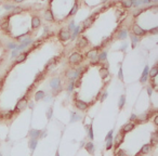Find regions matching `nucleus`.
I'll return each instance as SVG.
<instances>
[{
	"label": "nucleus",
	"mask_w": 158,
	"mask_h": 156,
	"mask_svg": "<svg viewBox=\"0 0 158 156\" xmlns=\"http://www.w3.org/2000/svg\"><path fill=\"white\" fill-rule=\"evenodd\" d=\"M133 3V0H123V5L125 8H130Z\"/></svg>",
	"instance_id": "cd10ccee"
},
{
	"label": "nucleus",
	"mask_w": 158,
	"mask_h": 156,
	"mask_svg": "<svg viewBox=\"0 0 158 156\" xmlns=\"http://www.w3.org/2000/svg\"><path fill=\"white\" fill-rule=\"evenodd\" d=\"M37 144H38V139H31L28 141L29 149H31L32 151H34V150L37 148Z\"/></svg>",
	"instance_id": "ddd939ff"
},
{
	"label": "nucleus",
	"mask_w": 158,
	"mask_h": 156,
	"mask_svg": "<svg viewBox=\"0 0 158 156\" xmlns=\"http://www.w3.org/2000/svg\"><path fill=\"white\" fill-rule=\"evenodd\" d=\"M43 73H41V72H40V73H38L37 75H36V78H35V80H36V81H38V80H41V79H42V78H43Z\"/></svg>",
	"instance_id": "72a5a7b5"
},
{
	"label": "nucleus",
	"mask_w": 158,
	"mask_h": 156,
	"mask_svg": "<svg viewBox=\"0 0 158 156\" xmlns=\"http://www.w3.org/2000/svg\"><path fill=\"white\" fill-rule=\"evenodd\" d=\"M157 75H158V68H157V66H154L150 71V76H151V78H155Z\"/></svg>",
	"instance_id": "b1692460"
},
{
	"label": "nucleus",
	"mask_w": 158,
	"mask_h": 156,
	"mask_svg": "<svg viewBox=\"0 0 158 156\" xmlns=\"http://www.w3.org/2000/svg\"><path fill=\"white\" fill-rule=\"evenodd\" d=\"M151 1L152 0H143L142 3H151Z\"/></svg>",
	"instance_id": "5fc2aeb1"
},
{
	"label": "nucleus",
	"mask_w": 158,
	"mask_h": 156,
	"mask_svg": "<svg viewBox=\"0 0 158 156\" xmlns=\"http://www.w3.org/2000/svg\"><path fill=\"white\" fill-rule=\"evenodd\" d=\"M152 92H153V89H152V87H148V88H147V93H148V95H152Z\"/></svg>",
	"instance_id": "8fccbe9b"
},
{
	"label": "nucleus",
	"mask_w": 158,
	"mask_h": 156,
	"mask_svg": "<svg viewBox=\"0 0 158 156\" xmlns=\"http://www.w3.org/2000/svg\"><path fill=\"white\" fill-rule=\"evenodd\" d=\"M9 16H5V19L3 20V22L1 23V25H0V28L2 29V31H5L8 32L9 31V20H8Z\"/></svg>",
	"instance_id": "f8f14e48"
},
{
	"label": "nucleus",
	"mask_w": 158,
	"mask_h": 156,
	"mask_svg": "<svg viewBox=\"0 0 158 156\" xmlns=\"http://www.w3.org/2000/svg\"><path fill=\"white\" fill-rule=\"evenodd\" d=\"M44 95H46V93H44L43 91H37V93H36V95H35V100L36 101H39V100H41V99H43L44 98Z\"/></svg>",
	"instance_id": "5701e85b"
},
{
	"label": "nucleus",
	"mask_w": 158,
	"mask_h": 156,
	"mask_svg": "<svg viewBox=\"0 0 158 156\" xmlns=\"http://www.w3.org/2000/svg\"><path fill=\"white\" fill-rule=\"evenodd\" d=\"M77 10H78V4L75 3V4H74V7H73V9H71V11L69 12V15H74V14L77 12Z\"/></svg>",
	"instance_id": "2f4dec72"
},
{
	"label": "nucleus",
	"mask_w": 158,
	"mask_h": 156,
	"mask_svg": "<svg viewBox=\"0 0 158 156\" xmlns=\"http://www.w3.org/2000/svg\"><path fill=\"white\" fill-rule=\"evenodd\" d=\"M27 55H28V52L22 53V54H21V55H19V58L16 59V63H21V62H23L24 60H25L26 58H27Z\"/></svg>",
	"instance_id": "a878e982"
},
{
	"label": "nucleus",
	"mask_w": 158,
	"mask_h": 156,
	"mask_svg": "<svg viewBox=\"0 0 158 156\" xmlns=\"http://www.w3.org/2000/svg\"><path fill=\"white\" fill-rule=\"evenodd\" d=\"M106 56H107V53L106 52H103L101 55H97V59L101 60V61H104V60L106 59Z\"/></svg>",
	"instance_id": "e433bc0d"
},
{
	"label": "nucleus",
	"mask_w": 158,
	"mask_h": 156,
	"mask_svg": "<svg viewBox=\"0 0 158 156\" xmlns=\"http://www.w3.org/2000/svg\"><path fill=\"white\" fill-rule=\"evenodd\" d=\"M32 39H26V40H24L22 44H20V46H17V47H16V51H17V50H22V49H24V48L27 47L28 44H29V43H32Z\"/></svg>",
	"instance_id": "4468645a"
},
{
	"label": "nucleus",
	"mask_w": 158,
	"mask_h": 156,
	"mask_svg": "<svg viewBox=\"0 0 158 156\" xmlns=\"http://www.w3.org/2000/svg\"><path fill=\"white\" fill-rule=\"evenodd\" d=\"M97 48H94V49H92L91 51H89V52L87 53V55H88V58H90L92 60H94V59H97Z\"/></svg>",
	"instance_id": "1a4fd4ad"
},
{
	"label": "nucleus",
	"mask_w": 158,
	"mask_h": 156,
	"mask_svg": "<svg viewBox=\"0 0 158 156\" xmlns=\"http://www.w3.org/2000/svg\"><path fill=\"white\" fill-rule=\"evenodd\" d=\"M75 104H76V107H77V109H79L80 111H85V110L88 109V104L86 103V102L81 101V100H77V101L75 102Z\"/></svg>",
	"instance_id": "423d86ee"
},
{
	"label": "nucleus",
	"mask_w": 158,
	"mask_h": 156,
	"mask_svg": "<svg viewBox=\"0 0 158 156\" xmlns=\"http://www.w3.org/2000/svg\"><path fill=\"white\" fill-rule=\"evenodd\" d=\"M88 136H89V139L90 140H93V129H92V124L90 125V127H88Z\"/></svg>",
	"instance_id": "c85d7f7f"
},
{
	"label": "nucleus",
	"mask_w": 158,
	"mask_h": 156,
	"mask_svg": "<svg viewBox=\"0 0 158 156\" xmlns=\"http://www.w3.org/2000/svg\"><path fill=\"white\" fill-rule=\"evenodd\" d=\"M85 149L87 150V152L89 153V154L93 155V153H94V145H93V143H91V142H88V143H86V145H85Z\"/></svg>",
	"instance_id": "9b49d317"
},
{
	"label": "nucleus",
	"mask_w": 158,
	"mask_h": 156,
	"mask_svg": "<svg viewBox=\"0 0 158 156\" xmlns=\"http://www.w3.org/2000/svg\"><path fill=\"white\" fill-rule=\"evenodd\" d=\"M100 75H101V77L103 78V79H105V78L108 76V71H107V68H104L102 67L100 70Z\"/></svg>",
	"instance_id": "393cba45"
},
{
	"label": "nucleus",
	"mask_w": 158,
	"mask_h": 156,
	"mask_svg": "<svg viewBox=\"0 0 158 156\" xmlns=\"http://www.w3.org/2000/svg\"><path fill=\"white\" fill-rule=\"evenodd\" d=\"M68 29H69V31H74V29H75V26H74V22H73V21H71V23L69 24V26H68Z\"/></svg>",
	"instance_id": "37998d69"
},
{
	"label": "nucleus",
	"mask_w": 158,
	"mask_h": 156,
	"mask_svg": "<svg viewBox=\"0 0 158 156\" xmlns=\"http://www.w3.org/2000/svg\"><path fill=\"white\" fill-rule=\"evenodd\" d=\"M44 19L47 21H53V14H52L51 10H47L44 12Z\"/></svg>",
	"instance_id": "4be33fe9"
},
{
	"label": "nucleus",
	"mask_w": 158,
	"mask_h": 156,
	"mask_svg": "<svg viewBox=\"0 0 158 156\" xmlns=\"http://www.w3.org/2000/svg\"><path fill=\"white\" fill-rule=\"evenodd\" d=\"M118 77H119V79L120 80H123L124 79V76H123V68H119V72H118Z\"/></svg>",
	"instance_id": "4c0bfd02"
},
{
	"label": "nucleus",
	"mask_w": 158,
	"mask_h": 156,
	"mask_svg": "<svg viewBox=\"0 0 158 156\" xmlns=\"http://www.w3.org/2000/svg\"><path fill=\"white\" fill-rule=\"evenodd\" d=\"M113 141V130H111L105 137V142H112Z\"/></svg>",
	"instance_id": "c756f323"
},
{
	"label": "nucleus",
	"mask_w": 158,
	"mask_h": 156,
	"mask_svg": "<svg viewBox=\"0 0 158 156\" xmlns=\"http://www.w3.org/2000/svg\"><path fill=\"white\" fill-rule=\"evenodd\" d=\"M4 8L7 9V10H10V9H13L14 7H13V5H8V4H5V5H4Z\"/></svg>",
	"instance_id": "864d4df0"
},
{
	"label": "nucleus",
	"mask_w": 158,
	"mask_h": 156,
	"mask_svg": "<svg viewBox=\"0 0 158 156\" xmlns=\"http://www.w3.org/2000/svg\"><path fill=\"white\" fill-rule=\"evenodd\" d=\"M147 76H148V66H145L144 72H143V75L141 77V82L142 83H144L147 80Z\"/></svg>",
	"instance_id": "6ab92c4d"
},
{
	"label": "nucleus",
	"mask_w": 158,
	"mask_h": 156,
	"mask_svg": "<svg viewBox=\"0 0 158 156\" xmlns=\"http://www.w3.org/2000/svg\"><path fill=\"white\" fill-rule=\"evenodd\" d=\"M135 125L133 124V122H128L125 126L121 127V133H127V132H130V131H132L133 129H134Z\"/></svg>",
	"instance_id": "f03ea898"
},
{
	"label": "nucleus",
	"mask_w": 158,
	"mask_h": 156,
	"mask_svg": "<svg viewBox=\"0 0 158 156\" xmlns=\"http://www.w3.org/2000/svg\"><path fill=\"white\" fill-rule=\"evenodd\" d=\"M131 40H132V47L135 46V42L138 41V38L135 37V36H131Z\"/></svg>",
	"instance_id": "58836bf2"
},
{
	"label": "nucleus",
	"mask_w": 158,
	"mask_h": 156,
	"mask_svg": "<svg viewBox=\"0 0 158 156\" xmlns=\"http://www.w3.org/2000/svg\"><path fill=\"white\" fill-rule=\"evenodd\" d=\"M59 36H60V39H61L62 41H66L67 39H69V37H70L69 32L66 31V29H61V31H60Z\"/></svg>",
	"instance_id": "7ed1b4c3"
},
{
	"label": "nucleus",
	"mask_w": 158,
	"mask_h": 156,
	"mask_svg": "<svg viewBox=\"0 0 158 156\" xmlns=\"http://www.w3.org/2000/svg\"><path fill=\"white\" fill-rule=\"evenodd\" d=\"M52 112H53V109H52V107H49V110H48V113H47V118H48V119H51Z\"/></svg>",
	"instance_id": "f704fd0d"
},
{
	"label": "nucleus",
	"mask_w": 158,
	"mask_h": 156,
	"mask_svg": "<svg viewBox=\"0 0 158 156\" xmlns=\"http://www.w3.org/2000/svg\"><path fill=\"white\" fill-rule=\"evenodd\" d=\"M87 44H88V40H87V39H86L85 37H80L79 40H78V43H77V47L80 48V49H82V48H85Z\"/></svg>",
	"instance_id": "9d476101"
},
{
	"label": "nucleus",
	"mask_w": 158,
	"mask_h": 156,
	"mask_svg": "<svg viewBox=\"0 0 158 156\" xmlns=\"http://www.w3.org/2000/svg\"><path fill=\"white\" fill-rule=\"evenodd\" d=\"M40 133H41V130H38V129H32L29 131V137L32 139H38L40 137Z\"/></svg>",
	"instance_id": "6e6552de"
},
{
	"label": "nucleus",
	"mask_w": 158,
	"mask_h": 156,
	"mask_svg": "<svg viewBox=\"0 0 158 156\" xmlns=\"http://www.w3.org/2000/svg\"><path fill=\"white\" fill-rule=\"evenodd\" d=\"M50 87L54 90L59 89L60 87H61V80H60V78H53V79H51V81H50Z\"/></svg>",
	"instance_id": "20e7f679"
},
{
	"label": "nucleus",
	"mask_w": 158,
	"mask_h": 156,
	"mask_svg": "<svg viewBox=\"0 0 158 156\" xmlns=\"http://www.w3.org/2000/svg\"><path fill=\"white\" fill-rule=\"evenodd\" d=\"M79 31H81V28L80 27H77L76 29H75V32H74V34H73V36H71V40H73V39H75L76 38V36L78 35V33H79Z\"/></svg>",
	"instance_id": "c9c22d12"
},
{
	"label": "nucleus",
	"mask_w": 158,
	"mask_h": 156,
	"mask_svg": "<svg viewBox=\"0 0 158 156\" xmlns=\"http://www.w3.org/2000/svg\"><path fill=\"white\" fill-rule=\"evenodd\" d=\"M8 47H9V48H12V49H14V48H16V44H14V43H9Z\"/></svg>",
	"instance_id": "3c124183"
},
{
	"label": "nucleus",
	"mask_w": 158,
	"mask_h": 156,
	"mask_svg": "<svg viewBox=\"0 0 158 156\" xmlns=\"http://www.w3.org/2000/svg\"><path fill=\"white\" fill-rule=\"evenodd\" d=\"M66 77L67 78H69V79H75V78H77V73H76V71H74V70H69L66 73Z\"/></svg>",
	"instance_id": "aec40b11"
},
{
	"label": "nucleus",
	"mask_w": 158,
	"mask_h": 156,
	"mask_svg": "<svg viewBox=\"0 0 158 156\" xmlns=\"http://www.w3.org/2000/svg\"><path fill=\"white\" fill-rule=\"evenodd\" d=\"M55 156H60V153H59V151H56V153H55Z\"/></svg>",
	"instance_id": "13d9d810"
},
{
	"label": "nucleus",
	"mask_w": 158,
	"mask_h": 156,
	"mask_svg": "<svg viewBox=\"0 0 158 156\" xmlns=\"http://www.w3.org/2000/svg\"><path fill=\"white\" fill-rule=\"evenodd\" d=\"M0 156H2V153H0Z\"/></svg>",
	"instance_id": "052dcab7"
},
{
	"label": "nucleus",
	"mask_w": 158,
	"mask_h": 156,
	"mask_svg": "<svg viewBox=\"0 0 158 156\" xmlns=\"http://www.w3.org/2000/svg\"><path fill=\"white\" fill-rule=\"evenodd\" d=\"M157 132H154V133H152V143L153 144H155V143L157 142Z\"/></svg>",
	"instance_id": "473e14b6"
},
{
	"label": "nucleus",
	"mask_w": 158,
	"mask_h": 156,
	"mask_svg": "<svg viewBox=\"0 0 158 156\" xmlns=\"http://www.w3.org/2000/svg\"><path fill=\"white\" fill-rule=\"evenodd\" d=\"M154 122H155V124H158V116H155V119H154Z\"/></svg>",
	"instance_id": "4d7b16f0"
},
{
	"label": "nucleus",
	"mask_w": 158,
	"mask_h": 156,
	"mask_svg": "<svg viewBox=\"0 0 158 156\" xmlns=\"http://www.w3.org/2000/svg\"><path fill=\"white\" fill-rule=\"evenodd\" d=\"M157 32H158V27H155L153 29H150V33H151V34H153V35H156Z\"/></svg>",
	"instance_id": "a19ab883"
},
{
	"label": "nucleus",
	"mask_w": 158,
	"mask_h": 156,
	"mask_svg": "<svg viewBox=\"0 0 158 156\" xmlns=\"http://www.w3.org/2000/svg\"><path fill=\"white\" fill-rule=\"evenodd\" d=\"M125 103H126V95L123 94V95L120 97V99H119V102H118V107H119V110H123Z\"/></svg>",
	"instance_id": "412c9836"
},
{
	"label": "nucleus",
	"mask_w": 158,
	"mask_h": 156,
	"mask_svg": "<svg viewBox=\"0 0 158 156\" xmlns=\"http://www.w3.org/2000/svg\"><path fill=\"white\" fill-rule=\"evenodd\" d=\"M126 37H127V31H126V29L120 31V32H119V34H118V36H117L118 39H125Z\"/></svg>",
	"instance_id": "bb28decb"
},
{
	"label": "nucleus",
	"mask_w": 158,
	"mask_h": 156,
	"mask_svg": "<svg viewBox=\"0 0 158 156\" xmlns=\"http://www.w3.org/2000/svg\"><path fill=\"white\" fill-rule=\"evenodd\" d=\"M112 146H113V142H107V144H106V150H111V149H112Z\"/></svg>",
	"instance_id": "c03bdc74"
},
{
	"label": "nucleus",
	"mask_w": 158,
	"mask_h": 156,
	"mask_svg": "<svg viewBox=\"0 0 158 156\" xmlns=\"http://www.w3.org/2000/svg\"><path fill=\"white\" fill-rule=\"evenodd\" d=\"M151 148H152L151 144H144L141 148V151H140V153H141V154H147V153H150Z\"/></svg>",
	"instance_id": "a211bd4d"
},
{
	"label": "nucleus",
	"mask_w": 158,
	"mask_h": 156,
	"mask_svg": "<svg viewBox=\"0 0 158 156\" xmlns=\"http://www.w3.org/2000/svg\"><path fill=\"white\" fill-rule=\"evenodd\" d=\"M13 111H10V112H7V114H5V115H4V117H5V118H11V117H12V115H13Z\"/></svg>",
	"instance_id": "ea45409f"
},
{
	"label": "nucleus",
	"mask_w": 158,
	"mask_h": 156,
	"mask_svg": "<svg viewBox=\"0 0 158 156\" xmlns=\"http://www.w3.org/2000/svg\"><path fill=\"white\" fill-rule=\"evenodd\" d=\"M95 16H96V14H94V15L90 16L89 19H87L85 21V23H83V25H85V27H89V26L92 25V23H93V21L95 20Z\"/></svg>",
	"instance_id": "2eb2a0df"
},
{
	"label": "nucleus",
	"mask_w": 158,
	"mask_h": 156,
	"mask_svg": "<svg viewBox=\"0 0 158 156\" xmlns=\"http://www.w3.org/2000/svg\"><path fill=\"white\" fill-rule=\"evenodd\" d=\"M15 10L13 11V13H19V12H21L22 11V8H14Z\"/></svg>",
	"instance_id": "09e8293b"
},
{
	"label": "nucleus",
	"mask_w": 158,
	"mask_h": 156,
	"mask_svg": "<svg viewBox=\"0 0 158 156\" xmlns=\"http://www.w3.org/2000/svg\"><path fill=\"white\" fill-rule=\"evenodd\" d=\"M69 62L73 63V64H77V63H80L83 60V56L78 52H74L73 54L69 56Z\"/></svg>",
	"instance_id": "f257e3e1"
},
{
	"label": "nucleus",
	"mask_w": 158,
	"mask_h": 156,
	"mask_svg": "<svg viewBox=\"0 0 158 156\" xmlns=\"http://www.w3.org/2000/svg\"><path fill=\"white\" fill-rule=\"evenodd\" d=\"M135 119H136V115L132 114V115L130 116V120H131V121H135Z\"/></svg>",
	"instance_id": "de8ad7c7"
},
{
	"label": "nucleus",
	"mask_w": 158,
	"mask_h": 156,
	"mask_svg": "<svg viewBox=\"0 0 158 156\" xmlns=\"http://www.w3.org/2000/svg\"><path fill=\"white\" fill-rule=\"evenodd\" d=\"M26 104H27V101H26V99H25V98L21 99V100L17 102V104H16V106H15V111H22L24 107L26 106Z\"/></svg>",
	"instance_id": "39448f33"
},
{
	"label": "nucleus",
	"mask_w": 158,
	"mask_h": 156,
	"mask_svg": "<svg viewBox=\"0 0 158 156\" xmlns=\"http://www.w3.org/2000/svg\"><path fill=\"white\" fill-rule=\"evenodd\" d=\"M15 1H16V2H22L23 0H15Z\"/></svg>",
	"instance_id": "bf43d9fd"
},
{
	"label": "nucleus",
	"mask_w": 158,
	"mask_h": 156,
	"mask_svg": "<svg viewBox=\"0 0 158 156\" xmlns=\"http://www.w3.org/2000/svg\"><path fill=\"white\" fill-rule=\"evenodd\" d=\"M74 89V82L71 81V83H69V86H68V88H67V90L68 91H71V90Z\"/></svg>",
	"instance_id": "49530a36"
},
{
	"label": "nucleus",
	"mask_w": 158,
	"mask_h": 156,
	"mask_svg": "<svg viewBox=\"0 0 158 156\" xmlns=\"http://www.w3.org/2000/svg\"><path fill=\"white\" fill-rule=\"evenodd\" d=\"M81 118H82L81 115H79V114L73 112V113H71V115H70V122H75L77 120H80Z\"/></svg>",
	"instance_id": "dca6fc26"
},
{
	"label": "nucleus",
	"mask_w": 158,
	"mask_h": 156,
	"mask_svg": "<svg viewBox=\"0 0 158 156\" xmlns=\"http://www.w3.org/2000/svg\"><path fill=\"white\" fill-rule=\"evenodd\" d=\"M80 85H81V80H80V78H79V79L74 83V87H77V88H78V87H80Z\"/></svg>",
	"instance_id": "79ce46f5"
},
{
	"label": "nucleus",
	"mask_w": 158,
	"mask_h": 156,
	"mask_svg": "<svg viewBox=\"0 0 158 156\" xmlns=\"http://www.w3.org/2000/svg\"><path fill=\"white\" fill-rule=\"evenodd\" d=\"M115 156H128V155H127V153L125 152L124 150H118V151L116 152Z\"/></svg>",
	"instance_id": "7c9ffc66"
},
{
	"label": "nucleus",
	"mask_w": 158,
	"mask_h": 156,
	"mask_svg": "<svg viewBox=\"0 0 158 156\" xmlns=\"http://www.w3.org/2000/svg\"><path fill=\"white\" fill-rule=\"evenodd\" d=\"M16 54H17V51H16V50H14V51H13V53H12V58L16 56Z\"/></svg>",
	"instance_id": "6e6d98bb"
},
{
	"label": "nucleus",
	"mask_w": 158,
	"mask_h": 156,
	"mask_svg": "<svg viewBox=\"0 0 158 156\" xmlns=\"http://www.w3.org/2000/svg\"><path fill=\"white\" fill-rule=\"evenodd\" d=\"M106 97H107V92H104V93H103V97H102V99H101V102H103L104 99H105Z\"/></svg>",
	"instance_id": "603ef678"
},
{
	"label": "nucleus",
	"mask_w": 158,
	"mask_h": 156,
	"mask_svg": "<svg viewBox=\"0 0 158 156\" xmlns=\"http://www.w3.org/2000/svg\"><path fill=\"white\" fill-rule=\"evenodd\" d=\"M133 34H134L135 36H144L145 34H146V32L143 31L139 25H134L133 26Z\"/></svg>",
	"instance_id": "0eeeda50"
},
{
	"label": "nucleus",
	"mask_w": 158,
	"mask_h": 156,
	"mask_svg": "<svg viewBox=\"0 0 158 156\" xmlns=\"http://www.w3.org/2000/svg\"><path fill=\"white\" fill-rule=\"evenodd\" d=\"M32 26L34 28H38L40 26V20H39V17H37V16H34L32 17Z\"/></svg>",
	"instance_id": "f3484780"
},
{
	"label": "nucleus",
	"mask_w": 158,
	"mask_h": 156,
	"mask_svg": "<svg viewBox=\"0 0 158 156\" xmlns=\"http://www.w3.org/2000/svg\"><path fill=\"white\" fill-rule=\"evenodd\" d=\"M29 34H28V33H26V34H24L23 36H21V37H17V39H19V40H23V39L24 38H25V37H27V36H28Z\"/></svg>",
	"instance_id": "a18cd8bd"
}]
</instances>
